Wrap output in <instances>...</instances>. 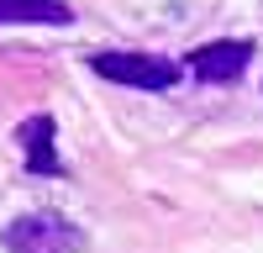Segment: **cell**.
I'll return each instance as SVG.
<instances>
[{"label":"cell","mask_w":263,"mask_h":253,"mask_svg":"<svg viewBox=\"0 0 263 253\" xmlns=\"http://www.w3.org/2000/svg\"><path fill=\"white\" fill-rule=\"evenodd\" d=\"M248 63H253V42L248 37H221V42H205V48L190 53V74L200 84H232V79H242Z\"/></svg>","instance_id":"cell-3"},{"label":"cell","mask_w":263,"mask_h":253,"mask_svg":"<svg viewBox=\"0 0 263 253\" xmlns=\"http://www.w3.org/2000/svg\"><path fill=\"white\" fill-rule=\"evenodd\" d=\"M6 248L11 253H79L84 238L63 216H21L6 227Z\"/></svg>","instance_id":"cell-2"},{"label":"cell","mask_w":263,"mask_h":253,"mask_svg":"<svg viewBox=\"0 0 263 253\" xmlns=\"http://www.w3.org/2000/svg\"><path fill=\"white\" fill-rule=\"evenodd\" d=\"M90 69L111 84H132V90H168L179 79V63L153 58V53H95Z\"/></svg>","instance_id":"cell-1"},{"label":"cell","mask_w":263,"mask_h":253,"mask_svg":"<svg viewBox=\"0 0 263 253\" xmlns=\"http://www.w3.org/2000/svg\"><path fill=\"white\" fill-rule=\"evenodd\" d=\"M74 11L63 0H0V27H69Z\"/></svg>","instance_id":"cell-5"},{"label":"cell","mask_w":263,"mask_h":253,"mask_svg":"<svg viewBox=\"0 0 263 253\" xmlns=\"http://www.w3.org/2000/svg\"><path fill=\"white\" fill-rule=\"evenodd\" d=\"M53 116H27L16 127V137H21V153H27V174H42V179H58L63 174V158H58V148H53Z\"/></svg>","instance_id":"cell-4"}]
</instances>
